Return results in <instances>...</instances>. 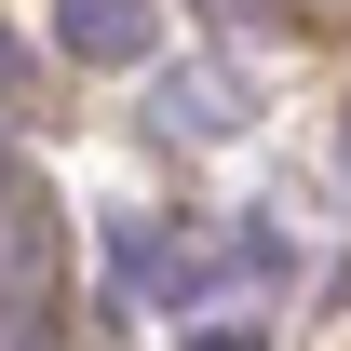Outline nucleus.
<instances>
[{"label": "nucleus", "instance_id": "f257e3e1", "mask_svg": "<svg viewBox=\"0 0 351 351\" xmlns=\"http://www.w3.org/2000/svg\"><path fill=\"white\" fill-rule=\"evenodd\" d=\"M54 41L82 68H135L149 54V0H54Z\"/></svg>", "mask_w": 351, "mask_h": 351}, {"label": "nucleus", "instance_id": "f03ea898", "mask_svg": "<svg viewBox=\"0 0 351 351\" xmlns=\"http://www.w3.org/2000/svg\"><path fill=\"white\" fill-rule=\"evenodd\" d=\"M162 122H189V135H230V122H243V95H230L217 68H176V82H162Z\"/></svg>", "mask_w": 351, "mask_h": 351}, {"label": "nucleus", "instance_id": "7ed1b4c3", "mask_svg": "<svg viewBox=\"0 0 351 351\" xmlns=\"http://www.w3.org/2000/svg\"><path fill=\"white\" fill-rule=\"evenodd\" d=\"M217 14H270V0H217Z\"/></svg>", "mask_w": 351, "mask_h": 351}, {"label": "nucleus", "instance_id": "20e7f679", "mask_svg": "<svg viewBox=\"0 0 351 351\" xmlns=\"http://www.w3.org/2000/svg\"><path fill=\"white\" fill-rule=\"evenodd\" d=\"M0 82H14V41H0Z\"/></svg>", "mask_w": 351, "mask_h": 351}]
</instances>
